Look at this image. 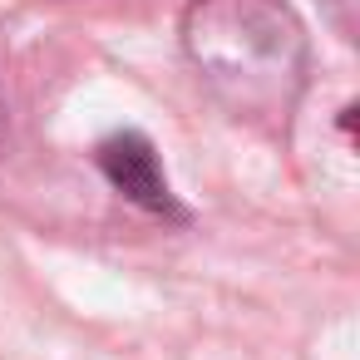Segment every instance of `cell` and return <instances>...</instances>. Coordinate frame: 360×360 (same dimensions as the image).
I'll use <instances>...</instances> for the list:
<instances>
[{"label": "cell", "mask_w": 360, "mask_h": 360, "mask_svg": "<svg viewBox=\"0 0 360 360\" xmlns=\"http://www.w3.org/2000/svg\"><path fill=\"white\" fill-rule=\"evenodd\" d=\"M183 55L202 89L262 134H286L311 79V35L291 0H188Z\"/></svg>", "instance_id": "1"}, {"label": "cell", "mask_w": 360, "mask_h": 360, "mask_svg": "<svg viewBox=\"0 0 360 360\" xmlns=\"http://www.w3.org/2000/svg\"><path fill=\"white\" fill-rule=\"evenodd\" d=\"M94 163H99L104 183H109L124 202H134L139 212L168 217V222H183V217H188L183 202H178V193H173V183H168V173H163L158 148H153L139 129H119V134L99 139Z\"/></svg>", "instance_id": "2"}, {"label": "cell", "mask_w": 360, "mask_h": 360, "mask_svg": "<svg viewBox=\"0 0 360 360\" xmlns=\"http://www.w3.org/2000/svg\"><path fill=\"white\" fill-rule=\"evenodd\" d=\"M0 119H6V104H0Z\"/></svg>", "instance_id": "3"}]
</instances>
